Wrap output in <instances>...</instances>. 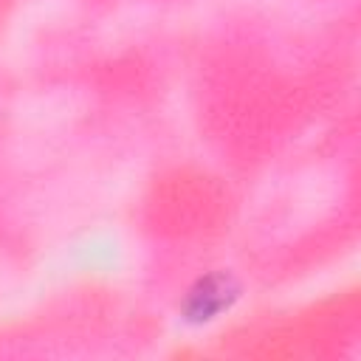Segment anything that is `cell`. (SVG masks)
Here are the masks:
<instances>
[{
  "label": "cell",
  "mask_w": 361,
  "mask_h": 361,
  "mask_svg": "<svg viewBox=\"0 0 361 361\" xmlns=\"http://www.w3.org/2000/svg\"><path fill=\"white\" fill-rule=\"evenodd\" d=\"M240 299V282L231 271H209L197 276L180 305V316L189 324H209L228 313Z\"/></svg>",
  "instance_id": "obj_1"
}]
</instances>
